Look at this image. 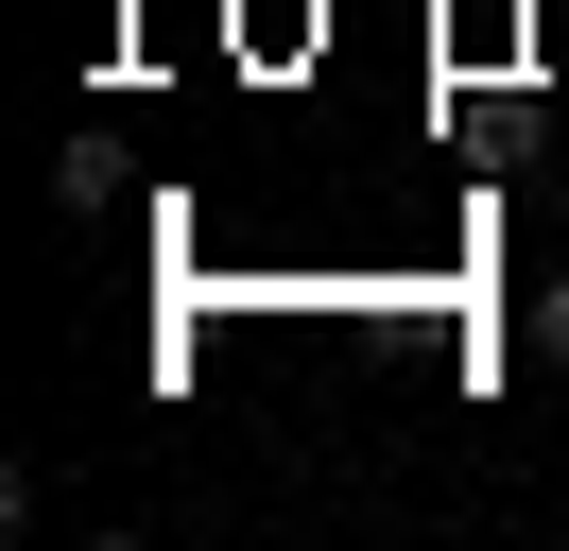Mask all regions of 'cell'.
<instances>
[{
    "label": "cell",
    "mask_w": 569,
    "mask_h": 551,
    "mask_svg": "<svg viewBox=\"0 0 569 551\" xmlns=\"http://www.w3.org/2000/svg\"><path fill=\"white\" fill-rule=\"evenodd\" d=\"M535 344H552V362H569V276H552V293H535Z\"/></svg>",
    "instance_id": "obj_1"
}]
</instances>
